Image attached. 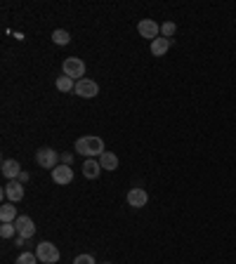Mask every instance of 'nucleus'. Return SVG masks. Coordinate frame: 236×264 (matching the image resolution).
I'll return each instance as SVG.
<instances>
[{"mask_svg":"<svg viewBox=\"0 0 236 264\" xmlns=\"http://www.w3.org/2000/svg\"><path fill=\"white\" fill-rule=\"evenodd\" d=\"M76 151L85 158H100L106 148H104V140L102 137H80L76 140Z\"/></svg>","mask_w":236,"mask_h":264,"instance_id":"1","label":"nucleus"},{"mask_svg":"<svg viewBox=\"0 0 236 264\" xmlns=\"http://www.w3.org/2000/svg\"><path fill=\"white\" fill-rule=\"evenodd\" d=\"M36 163L52 172V170L59 165V154L54 151V148H50V146H42V148L36 151Z\"/></svg>","mask_w":236,"mask_h":264,"instance_id":"2","label":"nucleus"},{"mask_svg":"<svg viewBox=\"0 0 236 264\" xmlns=\"http://www.w3.org/2000/svg\"><path fill=\"white\" fill-rule=\"evenodd\" d=\"M36 257L42 264H54V262H59V248L54 243H50V240H42L36 248Z\"/></svg>","mask_w":236,"mask_h":264,"instance_id":"3","label":"nucleus"},{"mask_svg":"<svg viewBox=\"0 0 236 264\" xmlns=\"http://www.w3.org/2000/svg\"><path fill=\"white\" fill-rule=\"evenodd\" d=\"M62 68H64V76L74 78V80H83V76H85V62L83 59L66 57L64 59V64H62Z\"/></svg>","mask_w":236,"mask_h":264,"instance_id":"4","label":"nucleus"},{"mask_svg":"<svg viewBox=\"0 0 236 264\" xmlns=\"http://www.w3.org/2000/svg\"><path fill=\"white\" fill-rule=\"evenodd\" d=\"M74 92L83 99H92L100 94V85L94 80H90V78H83V80H76V90Z\"/></svg>","mask_w":236,"mask_h":264,"instance_id":"5","label":"nucleus"},{"mask_svg":"<svg viewBox=\"0 0 236 264\" xmlns=\"http://www.w3.org/2000/svg\"><path fill=\"white\" fill-rule=\"evenodd\" d=\"M14 226H17V236H22V238H34L36 224H34V220H31L28 214H19L17 222H14Z\"/></svg>","mask_w":236,"mask_h":264,"instance_id":"6","label":"nucleus"},{"mask_svg":"<svg viewBox=\"0 0 236 264\" xmlns=\"http://www.w3.org/2000/svg\"><path fill=\"white\" fill-rule=\"evenodd\" d=\"M137 31H140V36L142 38H149V40H156L158 38V33H160V26L154 22V19H142L140 24H137Z\"/></svg>","mask_w":236,"mask_h":264,"instance_id":"7","label":"nucleus"},{"mask_svg":"<svg viewBox=\"0 0 236 264\" xmlns=\"http://www.w3.org/2000/svg\"><path fill=\"white\" fill-rule=\"evenodd\" d=\"M52 182L59 184V186L71 184V182H74V170H71V165H62V163H59L57 168L52 170Z\"/></svg>","mask_w":236,"mask_h":264,"instance_id":"8","label":"nucleus"},{"mask_svg":"<svg viewBox=\"0 0 236 264\" xmlns=\"http://www.w3.org/2000/svg\"><path fill=\"white\" fill-rule=\"evenodd\" d=\"M149 203V194H146V189H130L128 191V206L130 208H144Z\"/></svg>","mask_w":236,"mask_h":264,"instance_id":"9","label":"nucleus"},{"mask_svg":"<svg viewBox=\"0 0 236 264\" xmlns=\"http://www.w3.org/2000/svg\"><path fill=\"white\" fill-rule=\"evenodd\" d=\"M5 196H8L12 203H19V200L24 198V184L19 180H12L8 186H5Z\"/></svg>","mask_w":236,"mask_h":264,"instance_id":"10","label":"nucleus"},{"mask_svg":"<svg viewBox=\"0 0 236 264\" xmlns=\"http://www.w3.org/2000/svg\"><path fill=\"white\" fill-rule=\"evenodd\" d=\"M19 174H22V165H19V160H12V158H8V160H2V177L5 180H17Z\"/></svg>","mask_w":236,"mask_h":264,"instance_id":"11","label":"nucleus"},{"mask_svg":"<svg viewBox=\"0 0 236 264\" xmlns=\"http://www.w3.org/2000/svg\"><path fill=\"white\" fill-rule=\"evenodd\" d=\"M172 48V38H156V40L149 45L154 57H166V52Z\"/></svg>","mask_w":236,"mask_h":264,"instance_id":"12","label":"nucleus"},{"mask_svg":"<svg viewBox=\"0 0 236 264\" xmlns=\"http://www.w3.org/2000/svg\"><path fill=\"white\" fill-rule=\"evenodd\" d=\"M83 174L88 177V180H97L102 174V165H100V160H94V158H88L83 163Z\"/></svg>","mask_w":236,"mask_h":264,"instance_id":"13","label":"nucleus"},{"mask_svg":"<svg viewBox=\"0 0 236 264\" xmlns=\"http://www.w3.org/2000/svg\"><path fill=\"white\" fill-rule=\"evenodd\" d=\"M100 165H102V170L114 172V170H118V156L114 154V151H104V154L100 156Z\"/></svg>","mask_w":236,"mask_h":264,"instance_id":"14","label":"nucleus"},{"mask_svg":"<svg viewBox=\"0 0 236 264\" xmlns=\"http://www.w3.org/2000/svg\"><path fill=\"white\" fill-rule=\"evenodd\" d=\"M17 208L12 206V203H5V206L0 208V222L8 224V222H17Z\"/></svg>","mask_w":236,"mask_h":264,"instance_id":"15","label":"nucleus"},{"mask_svg":"<svg viewBox=\"0 0 236 264\" xmlns=\"http://www.w3.org/2000/svg\"><path fill=\"white\" fill-rule=\"evenodd\" d=\"M54 88L59 92H71V90H76V80L68 78V76H59L57 80H54Z\"/></svg>","mask_w":236,"mask_h":264,"instance_id":"16","label":"nucleus"},{"mask_svg":"<svg viewBox=\"0 0 236 264\" xmlns=\"http://www.w3.org/2000/svg\"><path fill=\"white\" fill-rule=\"evenodd\" d=\"M52 40L57 45H68L71 42V33L64 31V28H57V31H52Z\"/></svg>","mask_w":236,"mask_h":264,"instance_id":"17","label":"nucleus"},{"mask_svg":"<svg viewBox=\"0 0 236 264\" xmlns=\"http://www.w3.org/2000/svg\"><path fill=\"white\" fill-rule=\"evenodd\" d=\"M14 234H17V226H14V222L0 224V236H2V238H12Z\"/></svg>","mask_w":236,"mask_h":264,"instance_id":"18","label":"nucleus"},{"mask_svg":"<svg viewBox=\"0 0 236 264\" xmlns=\"http://www.w3.org/2000/svg\"><path fill=\"white\" fill-rule=\"evenodd\" d=\"M175 31H177L175 22H163V24H160V33H163V38H172Z\"/></svg>","mask_w":236,"mask_h":264,"instance_id":"19","label":"nucleus"},{"mask_svg":"<svg viewBox=\"0 0 236 264\" xmlns=\"http://www.w3.org/2000/svg\"><path fill=\"white\" fill-rule=\"evenodd\" d=\"M38 262H40V260H38L34 252H22V255L17 257V262H14V264H38Z\"/></svg>","mask_w":236,"mask_h":264,"instance_id":"20","label":"nucleus"},{"mask_svg":"<svg viewBox=\"0 0 236 264\" xmlns=\"http://www.w3.org/2000/svg\"><path fill=\"white\" fill-rule=\"evenodd\" d=\"M74 264H97V262H94L92 255H78L76 260H74Z\"/></svg>","mask_w":236,"mask_h":264,"instance_id":"21","label":"nucleus"},{"mask_svg":"<svg viewBox=\"0 0 236 264\" xmlns=\"http://www.w3.org/2000/svg\"><path fill=\"white\" fill-rule=\"evenodd\" d=\"M59 163L62 165H74V154H59Z\"/></svg>","mask_w":236,"mask_h":264,"instance_id":"22","label":"nucleus"},{"mask_svg":"<svg viewBox=\"0 0 236 264\" xmlns=\"http://www.w3.org/2000/svg\"><path fill=\"white\" fill-rule=\"evenodd\" d=\"M17 180L22 182V184H24V182H28V172H24V170H22V174H19Z\"/></svg>","mask_w":236,"mask_h":264,"instance_id":"23","label":"nucleus"},{"mask_svg":"<svg viewBox=\"0 0 236 264\" xmlns=\"http://www.w3.org/2000/svg\"><path fill=\"white\" fill-rule=\"evenodd\" d=\"M24 240H26V238H22V236H17V238H14V246H19V248H22V246H24Z\"/></svg>","mask_w":236,"mask_h":264,"instance_id":"24","label":"nucleus"},{"mask_svg":"<svg viewBox=\"0 0 236 264\" xmlns=\"http://www.w3.org/2000/svg\"><path fill=\"white\" fill-rule=\"evenodd\" d=\"M104 264H111V262H104Z\"/></svg>","mask_w":236,"mask_h":264,"instance_id":"25","label":"nucleus"}]
</instances>
